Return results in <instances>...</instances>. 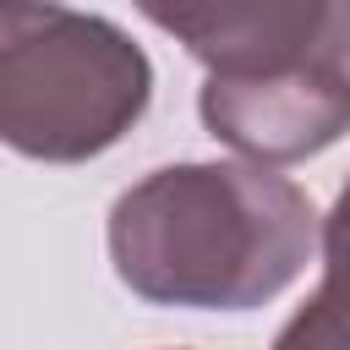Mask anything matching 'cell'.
Segmentation results:
<instances>
[{"instance_id":"3957f363","label":"cell","mask_w":350,"mask_h":350,"mask_svg":"<svg viewBox=\"0 0 350 350\" xmlns=\"http://www.w3.org/2000/svg\"><path fill=\"white\" fill-rule=\"evenodd\" d=\"M202 126L252 164H301L350 131V82L328 66H284L257 77H208Z\"/></svg>"},{"instance_id":"6da1fadb","label":"cell","mask_w":350,"mask_h":350,"mask_svg":"<svg viewBox=\"0 0 350 350\" xmlns=\"http://www.w3.org/2000/svg\"><path fill=\"white\" fill-rule=\"evenodd\" d=\"M312 197L252 159L164 164L109 208L115 279L148 306L252 312L312 257Z\"/></svg>"},{"instance_id":"277c9868","label":"cell","mask_w":350,"mask_h":350,"mask_svg":"<svg viewBox=\"0 0 350 350\" xmlns=\"http://www.w3.org/2000/svg\"><path fill=\"white\" fill-rule=\"evenodd\" d=\"M153 27L186 44L208 77H257L328 66V0H131ZM334 71V66H328Z\"/></svg>"},{"instance_id":"7a4b0ae2","label":"cell","mask_w":350,"mask_h":350,"mask_svg":"<svg viewBox=\"0 0 350 350\" xmlns=\"http://www.w3.org/2000/svg\"><path fill=\"white\" fill-rule=\"evenodd\" d=\"M153 98V66L109 16L0 0V137L22 159L82 164L115 148Z\"/></svg>"},{"instance_id":"5b68a950","label":"cell","mask_w":350,"mask_h":350,"mask_svg":"<svg viewBox=\"0 0 350 350\" xmlns=\"http://www.w3.org/2000/svg\"><path fill=\"white\" fill-rule=\"evenodd\" d=\"M273 350H350V290L323 279L273 334Z\"/></svg>"},{"instance_id":"8992f818","label":"cell","mask_w":350,"mask_h":350,"mask_svg":"<svg viewBox=\"0 0 350 350\" xmlns=\"http://www.w3.org/2000/svg\"><path fill=\"white\" fill-rule=\"evenodd\" d=\"M323 279L350 290V186L339 191V202L323 219Z\"/></svg>"}]
</instances>
